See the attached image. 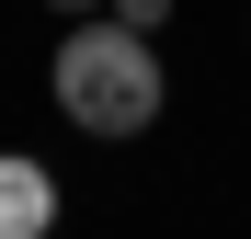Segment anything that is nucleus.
Segmentation results:
<instances>
[{
	"label": "nucleus",
	"mask_w": 251,
	"mask_h": 239,
	"mask_svg": "<svg viewBox=\"0 0 251 239\" xmlns=\"http://www.w3.org/2000/svg\"><path fill=\"white\" fill-rule=\"evenodd\" d=\"M114 23H137V34H160V23H172V0H114Z\"/></svg>",
	"instance_id": "nucleus-3"
},
{
	"label": "nucleus",
	"mask_w": 251,
	"mask_h": 239,
	"mask_svg": "<svg viewBox=\"0 0 251 239\" xmlns=\"http://www.w3.org/2000/svg\"><path fill=\"white\" fill-rule=\"evenodd\" d=\"M57 114L80 137H149L160 126V103H172V80H160V46L137 23H114V12H92V23H69V46H57Z\"/></svg>",
	"instance_id": "nucleus-1"
},
{
	"label": "nucleus",
	"mask_w": 251,
	"mask_h": 239,
	"mask_svg": "<svg viewBox=\"0 0 251 239\" xmlns=\"http://www.w3.org/2000/svg\"><path fill=\"white\" fill-rule=\"evenodd\" d=\"M46 228H57V171L0 148V239H46Z\"/></svg>",
	"instance_id": "nucleus-2"
},
{
	"label": "nucleus",
	"mask_w": 251,
	"mask_h": 239,
	"mask_svg": "<svg viewBox=\"0 0 251 239\" xmlns=\"http://www.w3.org/2000/svg\"><path fill=\"white\" fill-rule=\"evenodd\" d=\"M46 12H69V23H92V12H114V0H46Z\"/></svg>",
	"instance_id": "nucleus-4"
}]
</instances>
